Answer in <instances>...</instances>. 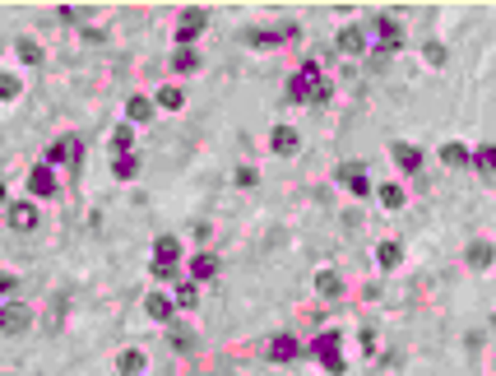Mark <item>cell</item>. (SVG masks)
<instances>
[{
    "label": "cell",
    "mask_w": 496,
    "mask_h": 376,
    "mask_svg": "<svg viewBox=\"0 0 496 376\" xmlns=\"http://www.w3.org/2000/svg\"><path fill=\"white\" fill-rule=\"evenodd\" d=\"M380 205H385V210H404V186H395V181L380 186Z\"/></svg>",
    "instance_id": "cell-29"
},
{
    "label": "cell",
    "mask_w": 496,
    "mask_h": 376,
    "mask_svg": "<svg viewBox=\"0 0 496 376\" xmlns=\"http://www.w3.org/2000/svg\"><path fill=\"white\" fill-rule=\"evenodd\" d=\"M111 172H116L121 181L140 177V158H135V154H116V158H111Z\"/></svg>",
    "instance_id": "cell-20"
},
{
    "label": "cell",
    "mask_w": 496,
    "mask_h": 376,
    "mask_svg": "<svg viewBox=\"0 0 496 376\" xmlns=\"http://www.w3.org/2000/svg\"><path fill=\"white\" fill-rule=\"evenodd\" d=\"M116 372H121V376H140L144 372V353H140V348H125V353L116 358Z\"/></svg>",
    "instance_id": "cell-19"
},
{
    "label": "cell",
    "mask_w": 496,
    "mask_h": 376,
    "mask_svg": "<svg viewBox=\"0 0 496 376\" xmlns=\"http://www.w3.org/2000/svg\"><path fill=\"white\" fill-rule=\"evenodd\" d=\"M422 56H427L431 66H445V47L441 42H427V47H422Z\"/></svg>",
    "instance_id": "cell-32"
},
{
    "label": "cell",
    "mask_w": 496,
    "mask_h": 376,
    "mask_svg": "<svg viewBox=\"0 0 496 376\" xmlns=\"http://www.w3.org/2000/svg\"><path fill=\"white\" fill-rule=\"evenodd\" d=\"M473 167H478V172H496V144H483V149H478Z\"/></svg>",
    "instance_id": "cell-28"
},
{
    "label": "cell",
    "mask_w": 496,
    "mask_h": 376,
    "mask_svg": "<svg viewBox=\"0 0 496 376\" xmlns=\"http://www.w3.org/2000/svg\"><path fill=\"white\" fill-rule=\"evenodd\" d=\"M154 255H158V265H177V260H181V242H177V237H158Z\"/></svg>",
    "instance_id": "cell-17"
},
{
    "label": "cell",
    "mask_w": 496,
    "mask_h": 376,
    "mask_svg": "<svg viewBox=\"0 0 496 376\" xmlns=\"http://www.w3.org/2000/svg\"><path fill=\"white\" fill-rule=\"evenodd\" d=\"M441 163L445 167H469V163H473V154H469V149H464V144H441Z\"/></svg>",
    "instance_id": "cell-18"
},
{
    "label": "cell",
    "mask_w": 496,
    "mask_h": 376,
    "mask_svg": "<svg viewBox=\"0 0 496 376\" xmlns=\"http://www.w3.org/2000/svg\"><path fill=\"white\" fill-rule=\"evenodd\" d=\"M172 70H177V75H190V70H199V51H190V47H181V51L172 56Z\"/></svg>",
    "instance_id": "cell-24"
},
{
    "label": "cell",
    "mask_w": 496,
    "mask_h": 376,
    "mask_svg": "<svg viewBox=\"0 0 496 376\" xmlns=\"http://www.w3.org/2000/svg\"><path fill=\"white\" fill-rule=\"evenodd\" d=\"M158 107H167V111H177V107H186V93L177 89V84H167V89H158Z\"/></svg>",
    "instance_id": "cell-25"
},
{
    "label": "cell",
    "mask_w": 496,
    "mask_h": 376,
    "mask_svg": "<svg viewBox=\"0 0 496 376\" xmlns=\"http://www.w3.org/2000/svg\"><path fill=\"white\" fill-rule=\"evenodd\" d=\"M19 56L28 61V66H37L42 61V51H37V42H19Z\"/></svg>",
    "instance_id": "cell-33"
},
{
    "label": "cell",
    "mask_w": 496,
    "mask_h": 376,
    "mask_svg": "<svg viewBox=\"0 0 496 376\" xmlns=\"http://www.w3.org/2000/svg\"><path fill=\"white\" fill-rule=\"evenodd\" d=\"M84 158V144H79V135H61V140L46 149V163H79Z\"/></svg>",
    "instance_id": "cell-2"
},
{
    "label": "cell",
    "mask_w": 496,
    "mask_h": 376,
    "mask_svg": "<svg viewBox=\"0 0 496 376\" xmlns=\"http://www.w3.org/2000/svg\"><path fill=\"white\" fill-rule=\"evenodd\" d=\"M167 339H172V348H177V353H190V348H195V334H190L186 325H172V330H167Z\"/></svg>",
    "instance_id": "cell-26"
},
{
    "label": "cell",
    "mask_w": 496,
    "mask_h": 376,
    "mask_svg": "<svg viewBox=\"0 0 496 376\" xmlns=\"http://www.w3.org/2000/svg\"><path fill=\"white\" fill-rule=\"evenodd\" d=\"M195 302H199V288H195V279L177 284V307H195Z\"/></svg>",
    "instance_id": "cell-30"
},
{
    "label": "cell",
    "mask_w": 496,
    "mask_h": 376,
    "mask_svg": "<svg viewBox=\"0 0 496 376\" xmlns=\"http://www.w3.org/2000/svg\"><path fill=\"white\" fill-rule=\"evenodd\" d=\"M316 358L325 367H330V372H343V353H339V334H320L316 339Z\"/></svg>",
    "instance_id": "cell-7"
},
{
    "label": "cell",
    "mask_w": 496,
    "mask_h": 376,
    "mask_svg": "<svg viewBox=\"0 0 496 376\" xmlns=\"http://www.w3.org/2000/svg\"><path fill=\"white\" fill-rule=\"evenodd\" d=\"M130 144H135L130 126H116V131H111V154H130Z\"/></svg>",
    "instance_id": "cell-27"
},
{
    "label": "cell",
    "mask_w": 496,
    "mask_h": 376,
    "mask_svg": "<svg viewBox=\"0 0 496 376\" xmlns=\"http://www.w3.org/2000/svg\"><path fill=\"white\" fill-rule=\"evenodd\" d=\"M190 274H195V279H213V274H218V255H209V251L195 255V260H190Z\"/></svg>",
    "instance_id": "cell-22"
},
{
    "label": "cell",
    "mask_w": 496,
    "mask_h": 376,
    "mask_svg": "<svg viewBox=\"0 0 496 376\" xmlns=\"http://www.w3.org/2000/svg\"><path fill=\"white\" fill-rule=\"evenodd\" d=\"M0 98H5V102H14V98H19V79H14V75H5V79H0Z\"/></svg>",
    "instance_id": "cell-31"
},
{
    "label": "cell",
    "mask_w": 496,
    "mask_h": 376,
    "mask_svg": "<svg viewBox=\"0 0 496 376\" xmlns=\"http://www.w3.org/2000/svg\"><path fill=\"white\" fill-rule=\"evenodd\" d=\"M320 84H325V75H320V66H316V61H306V66H302L297 75L287 79V98H292V102H316Z\"/></svg>",
    "instance_id": "cell-1"
},
{
    "label": "cell",
    "mask_w": 496,
    "mask_h": 376,
    "mask_svg": "<svg viewBox=\"0 0 496 376\" xmlns=\"http://www.w3.org/2000/svg\"><path fill=\"white\" fill-rule=\"evenodd\" d=\"M144 311H149V316H154V321L172 325V316H177V298H163V293H154V298L144 302Z\"/></svg>",
    "instance_id": "cell-10"
},
{
    "label": "cell",
    "mask_w": 496,
    "mask_h": 376,
    "mask_svg": "<svg viewBox=\"0 0 496 376\" xmlns=\"http://www.w3.org/2000/svg\"><path fill=\"white\" fill-rule=\"evenodd\" d=\"M339 177L348 181V190H353V195H371V181L362 177V167H357V163H343V167H339Z\"/></svg>",
    "instance_id": "cell-16"
},
{
    "label": "cell",
    "mask_w": 496,
    "mask_h": 376,
    "mask_svg": "<svg viewBox=\"0 0 496 376\" xmlns=\"http://www.w3.org/2000/svg\"><path fill=\"white\" fill-rule=\"evenodd\" d=\"M154 107H158V98H144V93H135L130 102H125V116H130V121H154Z\"/></svg>",
    "instance_id": "cell-13"
},
{
    "label": "cell",
    "mask_w": 496,
    "mask_h": 376,
    "mask_svg": "<svg viewBox=\"0 0 496 376\" xmlns=\"http://www.w3.org/2000/svg\"><path fill=\"white\" fill-rule=\"evenodd\" d=\"M274 42H278L274 33H251V47H274Z\"/></svg>",
    "instance_id": "cell-34"
},
{
    "label": "cell",
    "mask_w": 496,
    "mask_h": 376,
    "mask_svg": "<svg viewBox=\"0 0 496 376\" xmlns=\"http://www.w3.org/2000/svg\"><path fill=\"white\" fill-rule=\"evenodd\" d=\"M297 353H302V344L292 339V334H278V339L269 344V358H274V363H292Z\"/></svg>",
    "instance_id": "cell-15"
},
{
    "label": "cell",
    "mask_w": 496,
    "mask_h": 376,
    "mask_svg": "<svg viewBox=\"0 0 496 376\" xmlns=\"http://www.w3.org/2000/svg\"><path fill=\"white\" fill-rule=\"evenodd\" d=\"M376 260H380V269H395L399 260H404V246L399 242H380L376 246Z\"/></svg>",
    "instance_id": "cell-21"
},
{
    "label": "cell",
    "mask_w": 496,
    "mask_h": 376,
    "mask_svg": "<svg viewBox=\"0 0 496 376\" xmlns=\"http://www.w3.org/2000/svg\"><path fill=\"white\" fill-rule=\"evenodd\" d=\"M28 190H33V195H56V172L51 167H33V172H28Z\"/></svg>",
    "instance_id": "cell-14"
},
{
    "label": "cell",
    "mask_w": 496,
    "mask_h": 376,
    "mask_svg": "<svg viewBox=\"0 0 496 376\" xmlns=\"http://www.w3.org/2000/svg\"><path fill=\"white\" fill-rule=\"evenodd\" d=\"M376 42H380V51H399V47H404V33H399L395 14H380V19H376Z\"/></svg>",
    "instance_id": "cell-4"
},
{
    "label": "cell",
    "mask_w": 496,
    "mask_h": 376,
    "mask_svg": "<svg viewBox=\"0 0 496 376\" xmlns=\"http://www.w3.org/2000/svg\"><path fill=\"white\" fill-rule=\"evenodd\" d=\"M464 260H469V269H492L496 265V246L492 242H469Z\"/></svg>",
    "instance_id": "cell-8"
},
{
    "label": "cell",
    "mask_w": 496,
    "mask_h": 376,
    "mask_svg": "<svg viewBox=\"0 0 496 376\" xmlns=\"http://www.w3.org/2000/svg\"><path fill=\"white\" fill-rule=\"evenodd\" d=\"M339 274H334V269H320V274H316V293H320V298H339Z\"/></svg>",
    "instance_id": "cell-23"
},
{
    "label": "cell",
    "mask_w": 496,
    "mask_h": 376,
    "mask_svg": "<svg viewBox=\"0 0 496 376\" xmlns=\"http://www.w3.org/2000/svg\"><path fill=\"white\" fill-rule=\"evenodd\" d=\"M10 228H14V233H33V228H37V205H33V200L10 205Z\"/></svg>",
    "instance_id": "cell-6"
},
{
    "label": "cell",
    "mask_w": 496,
    "mask_h": 376,
    "mask_svg": "<svg viewBox=\"0 0 496 376\" xmlns=\"http://www.w3.org/2000/svg\"><path fill=\"white\" fill-rule=\"evenodd\" d=\"M0 325H5V334H23L28 325H33V311L23 307V302H5V311H0Z\"/></svg>",
    "instance_id": "cell-3"
},
{
    "label": "cell",
    "mask_w": 496,
    "mask_h": 376,
    "mask_svg": "<svg viewBox=\"0 0 496 376\" xmlns=\"http://www.w3.org/2000/svg\"><path fill=\"white\" fill-rule=\"evenodd\" d=\"M269 149H274V154H297L302 149V135H297V126H274V135H269Z\"/></svg>",
    "instance_id": "cell-5"
},
{
    "label": "cell",
    "mask_w": 496,
    "mask_h": 376,
    "mask_svg": "<svg viewBox=\"0 0 496 376\" xmlns=\"http://www.w3.org/2000/svg\"><path fill=\"white\" fill-rule=\"evenodd\" d=\"M339 51H343V56H362V51H366V33L357 28V23H348V28L339 33Z\"/></svg>",
    "instance_id": "cell-12"
},
{
    "label": "cell",
    "mask_w": 496,
    "mask_h": 376,
    "mask_svg": "<svg viewBox=\"0 0 496 376\" xmlns=\"http://www.w3.org/2000/svg\"><path fill=\"white\" fill-rule=\"evenodd\" d=\"M204 23H209V14L204 10H181V23H177V37L181 42H190V37L199 33V28H204Z\"/></svg>",
    "instance_id": "cell-11"
},
{
    "label": "cell",
    "mask_w": 496,
    "mask_h": 376,
    "mask_svg": "<svg viewBox=\"0 0 496 376\" xmlns=\"http://www.w3.org/2000/svg\"><path fill=\"white\" fill-rule=\"evenodd\" d=\"M390 158H395L404 172H418V167H422V149H413V144H404V140L390 144Z\"/></svg>",
    "instance_id": "cell-9"
}]
</instances>
